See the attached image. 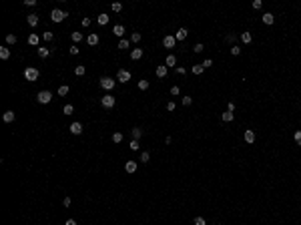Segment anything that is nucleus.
Instances as JSON below:
<instances>
[{"instance_id":"obj_7","label":"nucleus","mask_w":301,"mask_h":225,"mask_svg":"<svg viewBox=\"0 0 301 225\" xmlns=\"http://www.w3.org/2000/svg\"><path fill=\"white\" fill-rule=\"evenodd\" d=\"M175 44H177V38H175V36H171V34L163 38V46H165V48H175Z\"/></svg>"},{"instance_id":"obj_35","label":"nucleus","mask_w":301,"mask_h":225,"mask_svg":"<svg viewBox=\"0 0 301 225\" xmlns=\"http://www.w3.org/2000/svg\"><path fill=\"white\" fill-rule=\"evenodd\" d=\"M72 111H74V107H72V105H64L62 113H64V115H72Z\"/></svg>"},{"instance_id":"obj_33","label":"nucleus","mask_w":301,"mask_h":225,"mask_svg":"<svg viewBox=\"0 0 301 225\" xmlns=\"http://www.w3.org/2000/svg\"><path fill=\"white\" fill-rule=\"evenodd\" d=\"M149 86H151V85H149V81H139V91H147Z\"/></svg>"},{"instance_id":"obj_34","label":"nucleus","mask_w":301,"mask_h":225,"mask_svg":"<svg viewBox=\"0 0 301 225\" xmlns=\"http://www.w3.org/2000/svg\"><path fill=\"white\" fill-rule=\"evenodd\" d=\"M131 42H141V32H133L131 34Z\"/></svg>"},{"instance_id":"obj_37","label":"nucleus","mask_w":301,"mask_h":225,"mask_svg":"<svg viewBox=\"0 0 301 225\" xmlns=\"http://www.w3.org/2000/svg\"><path fill=\"white\" fill-rule=\"evenodd\" d=\"M231 54H233V56H237V54H241V48L237 46V44H233V46H231Z\"/></svg>"},{"instance_id":"obj_20","label":"nucleus","mask_w":301,"mask_h":225,"mask_svg":"<svg viewBox=\"0 0 301 225\" xmlns=\"http://www.w3.org/2000/svg\"><path fill=\"white\" fill-rule=\"evenodd\" d=\"M177 64V58H175V54H169L167 58H165V67H175Z\"/></svg>"},{"instance_id":"obj_44","label":"nucleus","mask_w":301,"mask_h":225,"mask_svg":"<svg viewBox=\"0 0 301 225\" xmlns=\"http://www.w3.org/2000/svg\"><path fill=\"white\" fill-rule=\"evenodd\" d=\"M110 8H113V12H120V10H123V6H120L119 2H115V4L110 6Z\"/></svg>"},{"instance_id":"obj_32","label":"nucleus","mask_w":301,"mask_h":225,"mask_svg":"<svg viewBox=\"0 0 301 225\" xmlns=\"http://www.w3.org/2000/svg\"><path fill=\"white\" fill-rule=\"evenodd\" d=\"M203 71H205V67H203V64H195V67H193V74H201Z\"/></svg>"},{"instance_id":"obj_13","label":"nucleus","mask_w":301,"mask_h":225,"mask_svg":"<svg viewBox=\"0 0 301 225\" xmlns=\"http://www.w3.org/2000/svg\"><path fill=\"white\" fill-rule=\"evenodd\" d=\"M141 56H143V48H133V50H131V58H133V60H139Z\"/></svg>"},{"instance_id":"obj_10","label":"nucleus","mask_w":301,"mask_h":225,"mask_svg":"<svg viewBox=\"0 0 301 225\" xmlns=\"http://www.w3.org/2000/svg\"><path fill=\"white\" fill-rule=\"evenodd\" d=\"M243 139H245V143H255V133L251 129H247L245 135H243Z\"/></svg>"},{"instance_id":"obj_6","label":"nucleus","mask_w":301,"mask_h":225,"mask_svg":"<svg viewBox=\"0 0 301 225\" xmlns=\"http://www.w3.org/2000/svg\"><path fill=\"white\" fill-rule=\"evenodd\" d=\"M116 81L123 82V85H124V82H129V81H131V72L124 71V68H120V71L116 72Z\"/></svg>"},{"instance_id":"obj_49","label":"nucleus","mask_w":301,"mask_h":225,"mask_svg":"<svg viewBox=\"0 0 301 225\" xmlns=\"http://www.w3.org/2000/svg\"><path fill=\"white\" fill-rule=\"evenodd\" d=\"M261 6H263V2H261V0H253V8H255V10H259Z\"/></svg>"},{"instance_id":"obj_29","label":"nucleus","mask_w":301,"mask_h":225,"mask_svg":"<svg viewBox=\"0 0 301 225\" xmlns=\"http://www.w3.org/2000/svg\"><path fill=\"white\" fill-rule=\"evenodd\" d=\"M48 54H50V50H48V48H44V46L38 48V56H40V58H46Z\"/></svg>"},{"instance_id":"obj_41","label":"nucleus","mask_w":301,"mask_h":225,"mask_svg":"<svg viewBox=\"0 0 301 225\" xmlns=\"http://www.w3.org/2000/svg\"><path fill=\"white\" fill-rule=\"evenodd\" d=\"M293 139H295V143H297V145H301V131H295Z\"/></svg>"},{"instance_id":"obj_22","label":"nucleus","mask_w":301,"mask_h":225,"mask_svg":"<svg viewBox=\"0 0 301 225\" xmlns=\"http://www.w3.org/2000/svg\"><path fill=\"white\" fill-rule=\"evenodd\" d=\"M221 121H225V123H231V121H233V113H231V111H227V113H221Z\"/></svg>"},{"instance_id":"obj_12","label":"nucleus","mask_w":301,"mask_h":225,"mask_svg":"<svg viewBox=\"0 0 301 225\" xmlns=\"http://www.w3.org/2000/svg\"><path fill=\"white\" fill-rule=\"evenodd\" d=\"M70 133L72 135H81L82 133V125L81 123H72L70 125Z\"/></svg>"},{"instance_id":"obj_30","label":"nucleus","mask_w":301,"mask_h":225,"mask_svg":"<svg viewBox=\"0 0 301 225\" xmlns=\"http://www.w3.org/2000/svg\"><path fill=\"white\" fill-rule=\"evenodd\" d=\"M131 46V40H127V38H120L119 40V48H123V50H124V48H129Z\"/></svg>"},{"instance_id":"obj_31","label":"nucleus","mask_w":301,"mask_h":225,"mask_svg":"<svg viewBox=\"0 0 301 225\" xmlns=\"http://www.w3.org/2000/svg\"><path fill=\"white\" fill-rule=\"evenodd\" d=\"M149 159H151V153H149V151H143V153H141V163H149Z\"/></svg>"},{"instance_id":"obj_26","label":"nucleus","mask_w":301,"mask_h":225,"mask_svg":"<svg viewBox=\"0 0 301 225\" xmlns=\"http://www.w3.org/2000/svg\"><path fill=\"white\" fill-rule=\"evenodd\" d=\"M8 56H10V48L2 46V48H0V58H2V60H6Z\"/></svg>"},{"instance_id":"obj_15","label":"nucleus","mask_w":301,"mask_h":225,"mask_svg":"<svg viewBox=\"0 0 301 225\" xmlns=\"http://www.w3.org/2000/svg\"><path fill=\"white\" fill-rule=\"evenodd\" d=\"M157 77L159 78H165V77H167V67H165V64H159V67H157Z\"/></svg>"},{"instance_id":"obj_8","label":"nucleus","mask_w":301,"mask_h":225,"mask_svg":"<svg viewBox=\"0 0 301 225\" xmlns=\"http://www.w3.org/2000/svg\"><path fill=\"white\" fill-rule=\"evenodd\" d=\"M261 20H263V24H267V26H271V24L275 22V16H273L271 12H265V14L261 16Z\"/></svg>"},{"instance_id":"obj_5","label":"nucleus","mask_w":301,"mask_h":225,"mask_svg":"<svg viewBox=\"0 0 301 225\" xmlns=\"http://www.w3.org/2000/svg\"><path fill=\"white\" fill-rule=\"evenodd\" d=\"M115 103H116V101H115V96L109 95V93H106V95L100 99V105L105 107V109H113V107H115Z\"/></svg>"},{"instance_id":"obj_50","label":"nucleus","mask_w":301,"mask_h":225,"mask_svg":"<svg viewBox=\"0 0 301 225\" xmlns=\"http://www.w3.org/2000/svg\"><path fill=\"white\" fill-rule=\"evenodd\" d=\"M78 50H81V48H78L77 44H72L70 46V54H78Z\"/></svg>"},{"instance_id":"obj_25","label":"nucleus","mask_w":301,"mask_h":225,"mask_svg":"<svg viewBox=\"0 0 301 225\" xmlns=\"http://www.w3.org/2000/svg\"><path fill=\"white\" fill-rule=\"evenodd\" d=\"M28 24L30 26H36V24H38V14H34V12L28 14Z\"/></svg>"},{"instance_id":"obj_2","label":"nucleus","mask_w":301,"mask_h":225,"mask_svg":"<svg viewBox=\"0 0 301 225\" xmlns=\"http://www.w3.org/2000/svg\"><path fill=\"white\" fill-rule=\"evenodd\" d=\"M115 85H116V81H115V78H110V77H102V78H100V86H102L106 93L113 91V89H115Z\"/></svg>"},{"instance_id":"obj_4","label":"nucleus","mask_w":301,"mask_h":225,"mask_svg":"<svg viewBox=\"0 0 301 225\" xmlns=\"http://www.w3.org/2000/svg\"><path fill=\"white\" fill-rule=\"evenodd\" d=\"M66 16H68V12H64V10H58V8H54L52 12H50V18H52V22H62Z\"/></svg>"},{"instance_id":"obj_46","label":"nucleus","mask_w":301,"mask_h":225,"mask_svg":"<svg viewBox=\"0 0 301 225\" xmlns=\"http://www.w3.org/2000/svg\"><path fill=\"white\" fill-rule=\"evenodd\" d=\"M195 225H207V221L203 217H195Z\"/></svg>"},{"instance_id":"obj_11","label":"nucleus","mask_w":301,"mask_h":225,"mask_svg":"<svg viewBox=\"0 0 301 225\" xmlns=\"http://www.w3.org/2000/svg\"><path fill=\"white\" fill-rule=\"evenodd\" d=\"M124 171L127 173H134L137 171V161H127V163H124Z\"/></svg>"},{"instance_id":"obj_19","label":"nucleus","mask_w":301,"mask_h":225,"mask_svg":"<svg viewBox=\"0 0 301 225\" xmlns=\"http://www.w3.org/2000/svg\"><path fill=\"white\" fill-rule=\"evenodd\" d=\"M113 34H116V36L123 38V36H124V26H123V24H116L115 28H113Z\"/></svg>"},{"instance_id":"obj_24","label":"nucleus","mask_w":301,"mask_h":225,"mask_svg":"<svg viewBox=\"0 0 301 225\" xmlns=\"http://www.w3.org/2000/svg\"><path fill=\"white\" fill-rule=\"evenodd\" d=\"M38 42H40V36H38V34H30V36H28V44H32V46H36Z\"/></svg>"},{"instance_id":"obj_47","label":"nucleus","mask_w":301,"mask_h":225,"mask_svg":"<svg viewBox=\"0 0 301 225\" xmlns=\"http://www.w3.org/2000/svg\"><path fill=\"white\" fill-rule=\"evenodd\" d=\"M191 103H193V99H191V96H183V105H185V107H189Z\"/></svg>"},{"instance_id":"obj_23","label":"nucleus","mask_w":301,"mask_h":225,"mask_svg":"<svg viewBox=\"0 0 301 225\" xmlns=\"http://www.w3.org/2000/svg\"><path fill=\"white\" fill-rule=\"evenodd\" d=\"M241 40H243L245 44H249L251 40H253V34L251 32H241Z\"/></svg>"},{"instance_id":"obj_56","label":"nucleus","mask_w":301,"mask_h":225,"mask_svg":"<svg viewBox=\"0 0 301 225\" xmlns=\"http://www.w3.org/2000/svg\"><path fill=\"white\" fill-rule=\"evenodd\" d=\"M177 72H179V74H185L187 71H185V68H183V67H177Z\"/></svg>"},{"instance_id":"obj_17","label":"nucleus","mask_w":301,"mask_h":225,"mask_svg":"<svg viewBox=\"0 0 301 225\" xmlns=\"http://www.w3.org/2000/svg\"><path fill=\"white\" fill-rule=\"evenodd\" d=\"M70 38H72V42H74V44H78V42H82V40H84V36H82V32H72Z\"/></svg>"},{"instance_id":"obj_9","label":"nucleus","mask_w":301,"mask_h":225,"mask_svg":"<svg viewBox=\"0 0 301 225\" xmlns=\"http://www.w3.org/2000/svg\"><path fill=\"white\" fill-rule=\"evenodd\" d=\"M99 34H95V32H91V34H88V36H86V42H88V44H91V46H96V44H99Z\"/></svg>"},{"instance_id":"obj_21","label":"nucleus","mask_w":301,"mask_h":225,"mask_svg":"<svg viewBox=\"0 0 301 225\" xmlns=\"http://www.w3.org/2000/svg\"><path fill=\"white\" fill-rule=\"evenodd\" d=\"M175 38H177V40H185L187 38V28H179L177 34H175Z\"/></svg>"},{"instance_id":"obj_43","label":"nucleus","mask_w":301,"mask_h":225,"mask_svg":"<svg viewBox=\"0 0 301 225\" xmlns=\"http://www.w3.org/2000/svg\"><path fill=\"white\" fill-rule=\"evenodd\" d=\"M203 48H205L203 44H201V42H197L195 46H193V50H195V53H203Z\"/></svg>"},{"instance_id":"obj_14","label":"nucleus","mask_w":301,"mask_h":225,"mask_svg":"<svg viewBox=\"0 0 301 225\" xmlns=\"http://www.w3.org/2000/svg\"><path fill=\"white\" fill-rule=\"evenodd\" d=\"M131 135H133V139H134V141H139L141 137H143V129H141V127H134V129L131 131Z\"/></svg>"},{"instance_id":"obj_40","label":"nucleus","mask_w":301,"mask_h":225,"mask_svg":"<svg viewBox=\"0 0 301 225\" xmlns=\"http://www.w3.org/2000/svg\"><path fill=\"white\" fill-rule=\"evenodd\" d=\"M120 141H123V135H120V133L113 135V143H120Z\"/></svg>"},{"instance_id":"obj_36","label":"nucleus","mask_w":301,"mask_h":225,"mask_svg":"<svg viewBox=\"0 0 301 225\" xmlns=\"http://www.w3.org/2000/svg\"><path fill=\"white\" fill-rule=\"evenodd\" d=\"M42 38H44V42H50V40L54 38V34H52V32H44V34H42Z\"/></svg>"},{"instance_id":"obj_53","label":"nucleus","mask_w":301,"mask_h":225,"mask_svg":"<svg viewBox=\"0 0 301 225\" xmlns=\"http://www.w3.org/2000/svg\"><path fill=\"white\" fill-rule=\"evenodd\" d=\"M24 4H26V6H34V4H36V0H24Z\"/></svg>"},{"instance_id":"obj_38","label":"nucleus","mask_w":301,"mask_h":225,"mask_svg":"<svg viewBox=\"0 0 301 225\" xmlns=\"http://www.w3.org/2000/svg\"><path fill=\"white\" fill-rule=\"evenodd\" d=\"M129 147H131V149H133V151H139V147H141V143H139V141H134V139H133V141H131V145H129Z\"/></svg>"},{"instance_id":"obj_51","label":"nucleus","mask_w":301,"mask_h":225,"mask_svg":"<svg viewBox=\"0 0 301 225\" xmlns=\"http://www.w3.org/2000/svg\"><path fill=\"white\" fill-rule=\"evenodd\" d=\"M235 38H237L235 34H227V38H225V40H227V42H235Z\"/></svg>"},{"instance_id":"obj_54","label":"nucleus","mask_w":301,"mask_h":225,"mask_svg":"<svg viewBox=\"0 0 301 225\" xmlns=\"http://www.w3.org/2000/svg\"><path fill=\"white\" fill-rule=\"evenodd\" d=\"M82 26H91V18H82Z\"/></svg>"},{"instance_id":"obj_52","label":"nucleus","mask_w":301,"mask_h":225,"mask_svg":"<svg viewBox=\"0 0 301 225\" xmlns=\"http://www.w3.org/2000/svg\"><path fill=\"white\" fill-rule=\"evenodd\" d=\"M62 205H64V207H70V197H64V201H62Z\"/></svg>"},{"instance_id":"obj_55","label":"nucleus","mask_w":301,"mask_h":225,"mask_svg":"<svg viewBox=\"0 0 301 225\" xmlns=\"http://www.w3.org/2000/svg\"><path fill=\"white\" fill-rule=\"evenodd\" d=\"M227 111H231V113L235 111V105H233V103H229V105H227Z\"/></svg>"},{"instance_id":"obj_42","label":"nucleus","mask_w":301,"mask_h":225,"mask_svg":"<svg viewBox=\"0 0 301 225\" xmlns=\"http://www.w3.org/2000/svg\"><path fill=\"white\" fill-rule=\"evenodd\" d=\"M171 95H173V96L181 95V89H179V86H171Z\"/></svg>"},{"instance_id":"obj_27","label":"nucleus","mask_w":301,"mask_h":225,"mask_svg":"<svg viewBox=\"0 0 301 225\" xmlns=\"http://www.w3.org/2000/svg\"><path fill=\"white\" fill-rule=\"evenodd\" d=\"M68 91H70V89H68L66 85H60V86H58V95H60V96H66Z\"/></svg>"},{"instance_id":"obj_18","label":"nucleus","mask_w":301,"mask_h":225,"mask_svg":"<svg viewBox=\"0 0 301 225\" xmlns=\"http://www.w3.org/2000/svg\"><path fill=\"white\" fill-rule=\"evenodd\" d=\"M96 22H99L100 26H106V24H109V14H105V12H102V14H99Z\"/></svg>"},{"instance_id":"obj_39","label":"nucleus","mask_w":301,"mask_h":225,"mask_svg":"<svg viewBox=\"0 0 301 225\" xmlns=\"http://www.w3.org/2000/svg\"><path fill=\"white\" fill-rule=\"evenodd\" d=\"M6 42H8V44H14L16 42V34H8V36H6Z\"/></svg>"},{"instance_id":"obj_3","label":"nucleus","mask_w":301,"mask_h":225,"mask_svg":"<svg viewBox=\"0 0 301 225\" xmlns=\"http://www.w3.org/2000/svg\"><path fill=\"white\" fill-rule=\"evenodd\" d=\"M36 101H38L40 105H48V103L52 101V93L50 91H40L38 95H36Z\"/></svg>"},{"instance_id":"obj_28","label":"nucleus","mask_w":301,"mask_h":225,"mask_svg":"<svg viewBox=\"0 0 301 225\" xmlns=\"http://www.w3.org/2000/svg\"><path fill=\"white\" fill-rule=\"evenodd\" d=\"M84 72H86V68L82 67V64H78V67L74 68V74H77V77H84Z\"/></svg>"},{"instance_id":"obj_45","label":"nucleus","mask_w":301,"mask_h":225,"mask_svg":"<svg viewBox=\"0 0 301 225\" xmlns=\"http://www.w3.org/2000/svg\"><path fill=\"white\" fill-rule=\"evenodd\" d=\"M175 109H177V105H175L173 101H169V103H167V111H171V113H173Z\"/></svg>"},{"instance_id":"obj_57","label":"nucleus","mask_w":301,"mask_h":225,"mask_svg":"<svg viewBox=\"0 0 301 225\" xmlns=\"http://www.w3.org/2000/svg\"><path fill=\"white\" fill-rule=\"evenodd\" d=\"M64 225H77V221H74V219H66V223H64Z\"/></svg>"},{"instance_id":"obj_1","label":"nucleus","mask_w":301,"mask_h":225,"mask_svg":"<svg viewBox=\"0 0 301 225\" xmlns=\"http://www.w3.org/2000/svg\"><path fill=\"white\" fill-rule=\"evenodd\" d=\"M38 68H34V67H28L26 68V71H24V78H26V81L28 82H36L38 81Z\"/></svg>"},{"instance_id":"obj_48","label":"nucleus","mask_w":301,"mask_h":225,"mask_svg":"<svg viewBox=\"0 0 301 225\" xmlns=\"http://www.w3.org/2000/svg\"><path fill=\"white\" fill-rule=\"evenodd\" d=\"M201 64L205 68H209V67H213V60H211V58H205V62H201Z\"/></svg>"},{"instance_id":"obj_16","label":"nucleus","mask_w":301,"mask_h":225,"mask_svg":"<svg viewBox=\"0 0 301 225\" xmlns=\"http://www.w3.org/2000/svg\"><path fill=\"white\" fill-rule=\"evenodd\" d=\"M2 119H4V123H12V121L16 119V115L12 113V111H6L4 115H2Z\"/></svg>"}]
</instances>
